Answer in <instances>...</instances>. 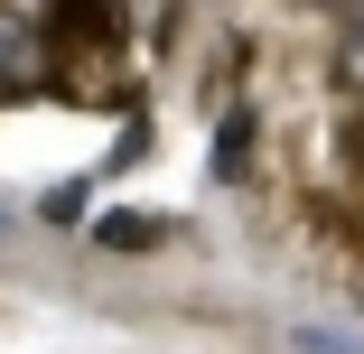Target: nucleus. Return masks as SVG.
<instances>
[{"label":"nucleus","instance_id":"1","mask_svg":"<svg viewBox=\"0 0 364 354\" xmlns=\"http://www.w3.org/2000/svg\"><path fill=\"white\" fill-rule=\"evenodd\" d=\"M159 233H168L159 215H112V224H94V243H103V252H150Z\"/></svg>","mask_w":364,"mask_h":354}]
</instances>
